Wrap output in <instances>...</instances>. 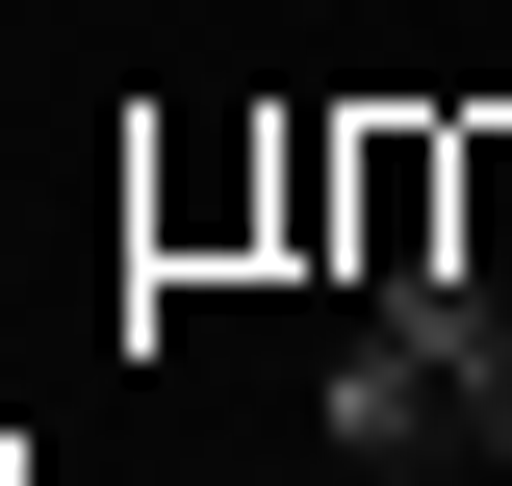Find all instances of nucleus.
I'll return each mask as SVG.
<instances>
[{
    "label": "nucleus",
    "mask_w": 512,
    "mask_h": 486,
    "mask_svg": "<svg viewBox=\"0 0 512 486\" xmlns=\"http://www.w3.org/2000/svg\"><path fill=\"white\" fill-rule=\"evenodd\" d=\"M308 435H333L359 486H436V461H461V359H436V307H410V282H384L359 333H333V384H308Z\"/></svg>",
    "instance_id": "nucleus-1"
},
{
    "label": "nucleus",
    "mask_w": 512,
    "mask_h": 486,
    "mask_svg": "<svg viewBox=\"0 0 512 486\" xmlns=\"http://www.w3.org/2000/svg\"><path fill=\"white\" fill-rule=\"evenodd\" d=\"M436 307V359H461V461H512V282H410Z\"/></svg>",
    "instance_id": "nucleus-2"
},
{
    "label": "nucleus",
    "mask_w": 512,
    "mask_h": 486,
    "mask_svg": "<svg viewBox=\"0 0 512 486\" xmlns=\"http://www.w3.org/2000/svg\"><path fill=\"white\" fill-rule=\"evenodd\" d=\"M461 282H512V128H461Z\"/></svg>",
    "instance_id": "nucleus-3"
}]
</instances>
